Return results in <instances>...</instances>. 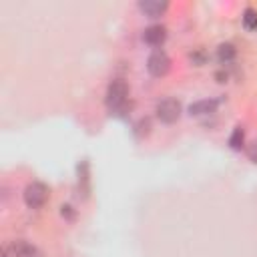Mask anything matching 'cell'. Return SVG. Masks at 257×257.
<instances>
[{"mask_svg":"<svg viewBox=\"0 0 257 257\" xmlns=\"http://www.w3.org/2000/svg\"><path fill=\"white\" fill-rule=\"evenodd\" d=\"M22 197H24L26 207H30V209H40V207L48 201V187H46L44 183H40V181H34V183H30V185H26Z\"/></svg>","mask_w":257,"mask_h":257,"instance_id":"2","label":"cell"},{"mask_svg":"<svg viewBox=\"0 0 257 257\" xmlns=\"http://www.w3.org/2000/svg\"><path fill=\"white\" fill-rule=\"evenodd\" d=\"M143 40L151 46H161L167 40V28L163 24H151L149 28H145Z\"/></svg>","mask_w":257,"mask_h":257,"instance_id":"5","label":"cell"},{"mask_svg":"<svg viewBox=\"0 0 257 257\" xmlns=\"http://www.w3.org/2000/svg\"><path fill=\"white\" fill-rule=\"evenodd\" d=\"M169 68H171V58H169V54H167L165 50H161V48H155V50L149 54V58H147V70H149L153 76H165V74L169 72Z\"/></svg>","mask_w":257,"mask_h":257,"instance_id":"4","label":"cell"},{"mask_svg":"<svg viewBox=\"0 0 257 257\" xmlns=\"http://www.w3.org/2000/svg\"><path fill=\"white\" fill-rule=\"evenodd\" d=\"M247 153H249V159H251V161H253V163L257 165V141L249 145V149H247Z\"/></svg>","mask_w":257,"mask_h":257,"instance_id":"15","label":"cell"},{"mask_svg":"<svg viewBox=\"0 0 257 257\" xmlns=\"http://www.w3.org/2000/svg\"><path fill=\"white\" fill-rule=\"evenodd\" d=\"M2 257H12V251H10V247H4V251H2Z\"/></svg>","mask_w":257,"mask_h":257,"instance_id":"16","label":"cell"},{"mask_svg":"<svg viewBox=\"0 0 257 257\" xmlns=\"http://www.w3.org/2000/svg\"><path fill=\"white\" fill-rule=\"evenodd\" d=\"M10 251H12L14 257H42L40 251H38L36 247L28 245L26 241H14V243L10 245Z\"/></svg>","mask_w":257,"mask_h":257,"instance_id":"8","label":"cell"},{"mask_svg":"<svg viewBox=\"0 0 257 257\" xmlns=\"http://www.w3.org/2000/svg\"><path fill=\"white\" fill-rule=\"evenodd\" d=\"M241 20H243V26L247 30H257V10L255 8H245Z\"/></svg>","mask_w":257,"mask_h":257,"instance_id":"12","label":"cell"},{"mask_svg":"<svg viewBox=\"0 0 257 257\" xmlns=\"http://www.w3.org/2000/svg\"><path fill=\"white\" fill-rule=\"evenodd\" d=\"M167 8H169V2H165V0L163 2L161 0H143V2H139V10L149 18H159L161 14L167 12Z\"/></svg>","mask_w":257,"mask_h":257,"instance_id":"6","label":"cell"},{"mask_svg":"<svg viewBox=\"0 0 257 257\" xmlns=\"http://www.w3.org/2000/svg\"><path fill=\"white\" fill-rule=\"evenodd\" d=\"M126 100H128V84L120 78H114L106 88V106L112 112L120 114L126 106Z\"/></svg>","mask_w":257,"mask_h":257,"instance_id":"1","label":"cell"},{"mask_svg":"<svg viewBox=\"0 0 257 257\" xmlns=\"http://www.w3.org/2000/svg\"><path fill=\"white\" fill-rule=\"evenodd\" d=\"M60 215H62L66 221H74V219H76V211H74L72 205H62V207H60Z\"/></svg>","mask_w":257,"mask_h":257,"instance_id":"14","label":"cell"},{"mask_svg":"<svg viewBox=\"0 0 257 257\" xmlns=\"http://www.w3.org/2000/svg\"><path fill=\"white\" fill-rule=\"evenodd\" d=\"M189 58H191V62H193L195 66H203V64L207 62V54H205V50H195V52L189 54Z\"/></svg>","mask_w":257,"mask_h":257,"instance_id":"13","label":"cell"},{"mask_svg":"<svg viewBox=\"0 0 257 257\" xmlns=\"http://www.w3.org/2000/svg\"><path fill=\"white\" fill-rule=\"evenodd\" d=\"M235 54H237V50H235V46H233L231 42H223V44H219V48H217V58H219L221 64L233 62Z\"/></svg>","mask_w":257,"mask_h":257,"instance_id":"9","label":"cell"},{"mask_svg":"<svg viewBox=\"0 0 257 257\" xmlns=\"http://www.w3.org/2000/svg\"><path fill=\"white\" fill-rule=\"evenodd\" d=\"M219 106V100L217 98H203V100H197L189 106V114L191 116H203V114H211L215 112Z\"/></svg>","mask_w":257,"mask_h":257,"instance_id":"7","label":"cell"},{"mask_svg":"<svg viewBox=\"0 0 257 257\" xmlns=\"http://www.w3.org/2000/svg\"><path fill=\"white\" fill-rule=\"evenodd\" d=\"M78 189H80L82 197L86 199L88 197V191H90V187H88V163L86 161H82L78 165Z\"/></svg>","mask_w":257,"mask_h":257,"instance_id":"10","label":"cell"},{"mask_svg":"<svg viewBox=\"0 0 257 257\" xmlns=\"http://www.w3.org/2000/svg\"><path fill=\"white\" fill-rule=\"evenodd\" d=\"M157 118L165 124H173L181 118V102L175 100V98H163L159 104H157Z\"/></svg>","mask_w":257,"mask_h":257,"instance_id":"3","label":"cell"},{"mask_svg":"<svg viewBox=\"0 0 257 257\" xmlns=\"http://www.w3.org/2000/svg\"><path fill=\"white\" fill-rule=\"evenodd\" d=\"M243 145H245V133H243L241 126H235L233 133H231V137H229V147L233 151H241Z\"/></svg>","mask_w":257,"mask_h":257,"instance_id":"11","label":"cell"}]
</instances>
